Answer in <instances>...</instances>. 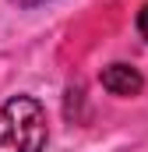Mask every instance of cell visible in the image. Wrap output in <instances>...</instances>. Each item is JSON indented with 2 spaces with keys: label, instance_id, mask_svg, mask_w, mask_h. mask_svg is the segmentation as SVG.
<instances>
[{
  "label": "cell",
  "instance_id": "cell-1",
  "mask_svg": "<svg viewBox=\"0 0 148 152\" xmlns=\"http://www.w3.org/2000/svg\"><path fill=\"white\" fill-rule=\"evenodd\" d=\"M49 142L46 110L32 96H11L0 106V152H42Z\"/></svg>",
  "mask_w": 148,
  "mask_h": 152
},
{
  "label": "cell",
  "instance_id": "cell-2",
  "mask_svg": "<svg viewBox=\"0 0 148 152\" xmlns=\"http://www.w3.org/2000/svg\"><path fill=\"white\" fill-rule=\"evenodd\" d=\"M99 81H102V88L110 96H123V99L141 96V88H145V75L138 67H131V64H110V67H102Z\"/></svg>",
  "mask_w": 148,
  "mask_h": 152
},
{
  "label": "cell",
  "instance_id": "cell-3",
  "mask_svg": "<svg viewBox=\"0 0 148 152\" xmlns=\"http://www.w3.org/2000/svg\"><path fill=\"white\" fill-rule=\"evenodd\" d=\"M138 32H141V39L148 42V4L138 11Z\"/></svg>",
  "mask_w": 148,
  "mask_h": 152
},
{
  "label": "cell",
  "instance_id": "cell-4",
  "mask_svg": "<svg viewBox=\"0 0 148 152\" xmlns=\"http://www.w3.org/2000/svg\"><path fill=\"white\" fill-rule=\"evenodd\" d=\"M11 4H18V7H39V4H49V0H11Z\"/></svg>",
  "mask_w": 148,
  "mask_h": 152
}]
</instances>
